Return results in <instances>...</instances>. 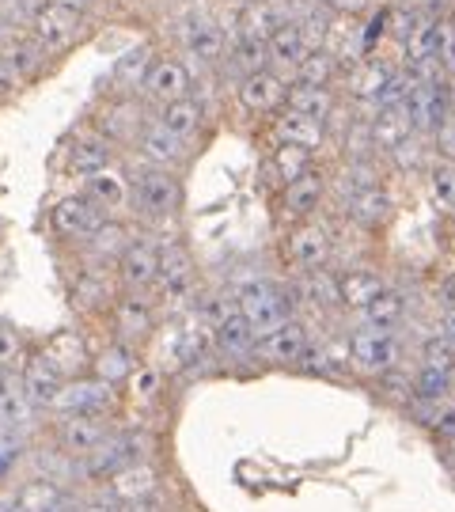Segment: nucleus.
Here are the masks:
<instances>
[{
	"instance_id": "obj_37",
	"label": "nucleus",
	"mask_w": 455,
	"mask_h": 512,
	"mask_svg": "<svg viewBox=\"0 0 455 512\" xmlns=\"http://www.w3.org/2000/svg\"><path fill=\"white\" fill-rule=\"evenodd\" d=\"M289 110H300L308 118H319V122H330V114L338 107V95L334 88H319V84H289V99H285Z\"/></svg>"
},
{
	"instance_id": "obj_14",
	"label": "nucleus",
	"mask_w": 455,
	"mask_h": 512,
	"mask_svg": "<svg viewBox=\"0 0 455 512\" xmlns=\"http://www.w3.org/2000/svg\"><path fill=\"white\" fill-rule=\"evenodd\" d=\"M141 95L156 107L175 103L182 95H190V69L182 65L179 57H156L148 65L145 80H141Z\"/></svg>"
},
{
	"instance_id": "obj_2",
	"label": "nucleus",
	"mask_w": 455,
	"mask_h": 512,
	"mask_svg": "<svg viewBox=\"0 0 455 512\" xmlns=\"http://www.w3.org/2000/svg\"><path fill=\"white\" fill-rule=\"evenodd\" d=\"M236 304L258 338H266L277 327H285L289 319H296V296H292V289L289 285H277L270 277L243 281L236 289Z\"/></svg>"
},
{
	"instance_id": "obj_61",
	"label": "nucleus",
	"mask_w": 455,
	"mask_h": 512,
	"mask_svg": "<svg viewBox=\"0 0 455 512\" xmlns=\"http://www.w3.org/2000/svg\"><path fill=\"white\" fill-rule=\"evenodd\" d=\"M8 380H12V372L0 365V391H4V384H8Z\"/></svg>"
},
{
	"instance_id": "obj_29",
	"label": "nucleus",
	"mask_w": 455,
	"mask_h": 512,
	"mask_svg": "<svg viewBox=\"0 0 455 512\" xmlns=\"http://www.w3.org/2000/svg\"><path fill=\"white\" fill-rule=\"evenodd\" d=\"M406 137H414V122L406 114V103L402 107H383L372 114V122H368V145H372V152H391Z\"/></svg>"
},
{
	"instance_id": "obj_1",
	"label": "nucleus",
	"mask_w": 455,
	"mask_h": 512,
	"mask_svg": "<svg viewBox=\"0 0 455 512\" xmlns=\"http://www.w3.org/2000/svg\"><path fill=\"white\" fill-rule=\"evenodd\" d=\"M129 205L133 213L148 224H167L182 213L186 205V186H182L179 171L145 164L133 179H129Z\"/></svg>"
},
{
	"instance_id": "obj_28",
	"label": "nucleus",
	"mask_w": 455,
	"mask_h": 512,
	"mask_svg": "<svg viewBox=\"0 0 455 512\" xmlns=\"http://www.w3.org/2000/svg\"><path fill=\"white\" fill-rule=\"evenodd\" d=\"M391 213H395V202H391V194L383 186H368V190H357V194L346 198V217L357 228H368V232L383 228L391 220Z\"/></svg>"
},
{
	"instance_id": "obj_27",
	"label": "nucleus",
	"mask_w": 455,
	"mask_h": 512,
	"mask_svg": "<svg viewBox=\"0 0 455 512\" xmlns=\"http://www.w3.org/2000/svg\"><path fill=\"white\" fill-rule=\"evenodd\" d=\"M395 73H399V69H395V65H387L383 57H364V61L353 65V73H349V95H353L357 103H364V107L376 110L383 88L391 84V76Z\"/></svg>"
},
{
	"instance_id": "obj_3",
	"label": "nucleus",
	"mask_w": 455,
	"mask_h": 512,
	"mask_svg": "<svg viewBox=\"0 0 455 512\" xmlns=\"http://www.w3.org/2000/svg\"><path fill=\"white\" fill-rule=\"evenodd\" d=\"M349 357H353V372L380 380L383 372L399 368L402 342L395 338V330H380L361 323V327L349 330Z\"/></svg>"
},
{
	"instance_id": "obj_54",
	"label": "nucleus",
	"mask_w": 455,
	"mask_h": 512,
	"mask_svg": "<svg viewBox=\"0 0 455 512\" xmlns=\"http://www.w3.org/2000/svg\"><path fill=\"white\" fill-rule=\"evenodd\" d=\"M433 433L444 444H455V403L437 406V418H433Z\"/></svg>"
},
{
	"instance_id": "obj_38",
	"label": "nucleus",
	"mask_w": 455,
	"mask_h": 512,
	"mask_svg": "<svg viewBox=\"0 0 455 512\" xmlns=\"http://www.w3.org/2000/svg\"><path fill=\"white\" fill-rule=\"evenodd\" d=\"M281 27V16H277V8L266 4V0H251V4H243V12H239V27H236V38H255V42H270V35Z\"/></svg>"
},
{
	"instance_id": "obj_56",
	"label": "nucleus",
	"mask_w": 455,
	"mask_h": 512,
	"mask_svg": "<svg viewBox=\"0 0 455 512\" xmlns=\"http://www.w3.org/2000/svg\"><path fill=\"white\" fill-rule=\"evenodd\" d=\"M437 300H440V308H455V270L444 277V281H440Z\"/></svg>"
},
{
	"instance_id": "obj_10",
	"label": "nucleus",
	"mask_w": 455,
	"mask_h": 512,
	"mask_svg": "<svg viewBox=\"0 0 455 512\" xmlns=\"http://www.w3.org/2000/svg\"><path fill=\"white\" fill-rule=\"evenodd\" d=\"M107 213L91 202L88 194H69L50 209V228H54L61 239H73V243H84L88 236H95L103 224H107Z\"/></svg>"
},
{
	"instance_id": "obj_26",
	"label": "nucleus",
	"mask_w": 455,
	"mask_h": 512,
	"mask_svg": "<svg viewBox=\"0 0 455 512\" xmlns=\"http://www.w3.org/2000/svg\"><path fill=\"white\" fill-rule=\"evenodd\" d=\"M289 289L296 296V308H311V311L342 308L338 274H330V266L327 270H311V274H296V281H292Z\"/></svg>"
},
{
	"instance_id": "obj_49",
	"label": "nucleus",
	"mask_w": 455,
	"mask_h": 512,
	"mask_svg": "<svg viewBox=\"0 0 455 512\" xmlns=\"http://www.w3.org/2000/svg\"><path fill=\"white\" fill-rule=\"evenodd\" d=\"M418 357L425 368H437V372H452L455 376V346L448 342V338H440V334L425 338L418 349Z\"/></svg>"
},
{
	"instance_id": "obj_51",
	"label": "nucleus",
	"mask_w": 455,
	"mask_h": 512,
	"mask_svg": "<svg viewBox=\"0 0 455 512\" xmlns=\"http://www.w3.org/2000/svg\"><path fill=\"white\" fill-rule=\"evenodd\" d=\"M437 65H440V73L452 80V76H455V12H452V16H440Z\"/></svg>"
},
{
	"instance_id": "obj_52",
	"label": "nucleus",
	"mask_w": 455,
	"mask_h": 512,
	"mask_svg": "<svg viewBox=\"0 0 455 512\" xmlns=\"http://www.w3.org/2000/svg\"><path fill=\"white\" fill-rule=\"evenodd\" d=\"M19 84H27V80H23V73L16 69V61L8 54H0V103H8V99L19 92Z\"/></svg>"
},
{
	"instance_id": "obj_8",
	"label": "nucleus",
	"mask_w": 455,
	"mask_h": 512,
	"mask_svg": "<svg viewBox=\"0 0 455 512\" xmlns=\"http://www.w3.org/2000/svg\"><path fill=\"white\" fill-rule=\"evenodd\" d=\"M406 114H410V122H414V133L433 141V133L452 118V110H448V76L425 80V84H410Z\"/></svg>"
},
{
	"instance_id": "obj_48",
	"label": "nucleus",
	"mask_w": 455,
	"mask_h": 512,
	"mask_svg": "<svg viewBox=\"0 0 455 512\" xmlns=\"http://www.w3.org/2000/svg\"><path fill=\"white\" fill-rule=\"evenodd\" d=\"M27 342H23V334H19L12 323H0V365L8 368V372H23L27 365Z\"/></svg>"
},
{
	"instance_id": "obj_60",
	"label": "nucleus",
	"mask_w": 455,
	"mask_h": 512,
	"mask_svg": "<svg viewBox=\"0 0 455 512\" xmlns=\"http://www.w3.org/2000/svg\"><path fill=\"white\" fill-rule=\"evenodd\" d=\"M448 110H452V118H455V76L448 80Z\"/></svg>"
},
{
	"instance_id": "obj_53",
	"label": "nucleus",
	"mask_w": 455,
	"mask_h": 512,
	"mask_svg": "<svg viewBox=\"0 0 455 512\" xmlns=\"http://www.w3.org/2000/svg\"><path fill=\"white\" fill-rule=\"evenodd\" d=\"M433 152H437V160L455 164V118H448V122L433 133Z\"/></svg>"
},
{
	"instance_id": "obj_4",
	"label": "nucleus",
	"mask_w": 455,
	"mask_h": 512,
	"mask_svg": "<svg viewBox=\"0 0 455 512\" xmlns=\"http://www.w3.org/2000/svg\"><path fill=\"white\" fill-rule=\"evenodd\" d=\"M281 255H285L289 270H296V274L327 270L330 258H334V236L319 220H300V224L289 228V236L281 243Z\"/></svg>"
},
{
	"instance_id": "obj_39",
	"label": "nucleus",
	"mask_w": 455,
	"mask_h": 512,
	"mask_svg": "<svg viewBox=\"0 0 455 512\" xmlns=\"http://www.w3.org/2000/svg\"><path fill=\"white\" fill-rule=\"evenodd\" d=\"M38 406L27 399V391H23V384H19V376H12L8 384H4V391H0V429H12V433H19L27 421L35 418Z\"/></svg>"
},
{
	"instance_id": "obj_31",
	"label": "nucleus",
	"mask_w": 455,
	"mask_h": 512,
	"mask_svg": "<svg viewBox=\"0 0 455 512\" xmlns=\"http://www.w3.org/2000/svg\"><path fill=\"white\" fill-rule=\"evenodd\" d=\"M156 122L164 129H171L175 137H182L186 145H194L201 126H205V107H201V99H194V95H182V99L164 103V107L156 110Z\"/></svg>"
},
{
	"instance_id": "obj_16",
	"label": "nucleus",
	"mask_w": 455,
	"mask_h": 512,
	"mask_svg": "<svg viewBox=\"0 0 455 512\" xmlns=\"http://www.w3.org/2000/svg\"><path fill=\"white\" fill-rule=\"evenodd\" d=\"M209 334H213L217 357H224V361H247V357L258 353V334L251 330V323L243 319L239 304L232 311H224L217 323L209 327Z\"/></svg>"
},
{
	"instance_id": "obj_42",
	"label": "nucleus",
	"mask_w": 455,
	"mask_h": 512,
	"mask_svg": "<svg viewBox=\"0 0 455 512\" xmlns=\"http://www.w3.org/2000/svg\"><path fill=\"white\" fill-rule=\"evenodd\" d=\"M270 164H273V175L281 179V186H289L315 167V152H308V148L300 145H273Z\"/></svg>"
},
{
	"instance_id": "obj_7",
	"label": "nucleus",
	"mask_w": 455,
	"mask_h": 512,
	"mask_svg": "<svg viewBox=\"0 0 455 512\" xmlns=\"http://www.w3.org/2000/svg\"><path fill=\"white\" fill-rule=\"evenodd\" d=\"M114 270H118L122 293H152L160 281V243L148 236H133Z\"/></svg>"
},
{
	"instance_id": "obj_17",
	"label": "nucleus",
	"mask_w": 455,
	"mask_h": 512,
	"mask_svg": "<svg viewBox=\"0 0 455 512\" xmlns=\"http://www.w3.org/2000/svg\"><path fill=\"white\" fill-rule=\"evenodd\" d=\"M327 202V175L311 167L308 175H300L296 183L281 186V213L285 220L300 224V220H315V213Z\"/></svg>"
},
{
	"instance_id": "obj_45",
	"label": "nucleus",
	"mask_w": 455,
	"mask_h": 512,
	"mask_svg": "<svg viewBox=\"0 0 455 512\" xmlns=\"http://www.w3.org/2000/svg\"><path fill=\"white\" fill-rule=\"evenodd\" d=\"M224 31L213 27V23H198V27H190V35H186V50L198 57L201 65H217L220 57H224Z\"/></svg>"
},
{
	"instance_id": "obj_25",
	"label": "nucleus",
	"mask_w": 455,
	"mask_h": 512,
	"mask_svg": "<svg viewBox=\"0 0 455 512\" xmlns=\"http://www.w3.org/2000/svg\"><path fill=\"white\" fill-rule=\"evenodd\" d=\"M308 50H315V46H311L304 23H281V27L270 35V42H266V54H270L273 73H281V76L292 73V69L304 61Z\"/></svg>"
},
{
	"instance_id": "obj_40",
	"label": "nucleus",
	"mask_w": 455,
	"mask_h": 512,
	"mask_svg": "<svg viewBox=\"0 0 455 512\" xmlns=\"http://www.w3.org/2000/svg\"><path fill=\"white\" fill-rule=\"evenodd\" d=\"M50 361H54L69 380H76L84 368H91L88 353H84V342H80V334H73V330H65V334H57L50 346L42 349Z\"/></svg>"
},
{
	"instance_id": "obj_46",
	"label": "nucleus",
	"mask_w": 455,
	"mask_h": 512,
	"mask_svg": "<svg viewBox=\"0 0 455 512\" xmlns=\"http://www.w3.org/2000/svg\"><path fill=\"white\" fill-rule=\"evenodd\" d=\"M429 194H433V202H437L444 213L455 217V164L433 160V167H429Z\"/></svg>"
},
{
	"instance_id": "obj_55",
	"label": "nucleus",
	"mask_w": 455,
	"mask_h": 512,
	"mask_svg": "<svg viewBox=\"0 0 455 512\" xmlns=\"http://www.w3.org/2000/svg\"><path fill=\"white\" fill-rule=\"evenodd\" d=\"M319 8H327V12H342V16H349V12H364L368 8V0H315Z\"/></svg>"
},
{
	"instance_id": "obj_20",
	"label": "nucleus",
	"mask_w": 455,
	"mask_h": 512,
	"mask_svg": "<svg viewBox=\"0 0 455 512\" xmlns=\"http://www.w3.org/2000/svg\"><path fill=\"white\" fill-rule=\"evenodd\" d=\"M137 148H141V156H145V164L152 167H167V171H179L186 160H190V152L194 145H186L182 137H175L171 129H164L156 118L141 129V137H137Z\"/></svg>"
},
{
	"instance_id": "obj_23",
	"label": "nucleus",
	"mask_w": 455,
	"mask_h": 512,
	"mask_svg": "<svg viewBox=\"0 0 455 512\" xmlns=\"http://www.w3.org/2000/svg\"><path fill=\"white\" fill-rule=\"evenodd\" d=\"M273 141L277 145H300L308 148V152H319V148L327 145V122L285 107L273 114Z\"/></svg>"
},
{
	"instance_id": "obj_36",
	"label": "nucleus",
	"mask_w": 455,
	"mask_h": 512,
	"mask_svg": "<svg viewBox=\"0 0 455 512\" xmlns=\"http://www.w3.org/2000/svg\"><path fill=\"white\" fill-rule=\"evenodd\" d=\"M342 76V57L330 54L327 46H315L304 54V61L292 69L296 84H319V88H334V80Z\"/></svg>"
},
{
	"instance_id": "obj_47",
	"label": "nucleus",
	"mask_w": 455,
	"mask_h": 512,
	"mask_svg": "<svg viewBox=\"0 0 455 512\" xmlns=\"http://www.w3.org/2000/svg\"><path fill=\"white\" fill-rule=\"evenodd\" d=\"M232 65L239 69V76H251V73L270 69L266 42H255V38H236V46H232Z\"/></svg>"
},
{
	"instance_id": "obj_43",
	"label": "nucleus",
	"mask_w": 455,
	"mask_h": 512,
	"mask_svg": "<svg viewBox=\"0 0 455 512\" xmlns=\"http://www.w3.org/2000/svg\"><path fill=\"white\" fill-rule=\"evenodd\" d=\"M452 391H455L452 372H437V368L418 365V372H414V403L444 406V399H452Z\"/></svg>"
},
{
	"instance_id": "obj_11",
	"label": "nucleus",
	"mask_w": 455,
	"mask_h": 512,
	"mask_svg": "<svg viewBox=\"0 0 455 512\" xmlns=\"http://www.w3.org/2000/svg\"><path fill=\"white\" fill-rule=\"evenodd\" d=\"M311 330L308 323H300V319H289L285 327H277L273 334L266 338H258V361H266L273 368H300V361L308 357L311 349Z\"/></svg>"
},
{
	"instance_id": "obj_44",
	"label": "nucleus",
	"mask_w": 455,
	"mask_h": 512,
	"mask_svg": "<svg viewBox=\"0 0 455 512\" xmlns=\"http://www.w3.org/2000/svg\"><path fill=\"white\" fill-rule=\"evenodd\" d=\"M433 141L429 137H421V133H414V137H406L402 145H395L391 152H387V160H391V167H399V171H429L433 167Z\"/></svg>"
},
{
	"instance_id": "obj_32",
	"label": "nucleus",
	"mask_w": 455,
	"mask_h": 512,
	"mask_svg": "<svg viewBox=\"0 0 455 512\" xmlns=\"http://www.w3.org/2000/svg\"><path fill=\"white\" fill-rule=\"evenodd\" d=\"M387 289L380 270H364V266H353L346 274H338V296H342V308L357 311L361 315L376 296Z\"/></svg>"
},
{
	"instance_id": "obj_41",
	"label": "nucleus",
	"mask_w": 455,
	"mask_h": 512,
	"mask_svg": "<svg viewBox=\"0 0 455 512\" xmlns=\"http://www.w3.org/2000/svg\"><path fill=\"white\" fill-rule=\"evenodd\" d=\"M402 319H406V296H402L399 289H383V293L361 311V323L380 327V330H399Z\"/></svg>"
},
{
	"instance_id": "obj_18",
	"label": "nucleus",
	"mask_w": 455,
	"mask_h": 512,
	"mask_svg": "<svg viewBox=\"0 0 455 512\" xmlns=\"http://www.w3.org/2000/svg\"><path fill=\"white\" fill-rule=\"evenodd\" d=\"M19 384H23L27 399H31L38 410H50V406L57 403V395H61V387L69 384V376H65L46 353H31L23 372H19Z\"/></svg>"
},
{
	"instance_id": "obj_6",
	"label": "nucleus",
	"mask_w": 455,
	"mask_h": 512,
	"mask_svg": "<svg viewBox=\"0 0 455 512\" xmlns=\"http://www.w3.org/2000/svg\"><path fill=\"white\" fill-rule=\"evenodd\" d=\"M80 35V12L61 4V0H46L38 4L35 16H31V42H35L42 54H57L65 46H73Z\"/></svg>"
},
{
	"instance_id": "obj_24",
	"label": "nucleus",
	"mask_w": 455,
	"mask_h": 512,
	"mask_svg": "<svg viewBox=\"0 0 455 512\" xmlns=\"http://www.w3.org/2000/svg\"><path fill=\"white\" fill-rule=\"evenodd\" d=\"M304 372L311 376H327V380H338V376H349L353 372V357H349V334H334V338H315L308 349V357L300 361Z\"/></svg>"
},
{
	"instance_id": "obj_21",
	"label": "nucleus",
	"mask_w": 455,
	"mask_h": 512,
	"mask_svg": "<svg viewBox=\"0 0 455 512\" xmlns=\"http://www.w3.org/2000/svg\"><path fill=\"white\" fill-rule=\"evenodd\" d=\"M65 167L73 171V175H95V171H107L114 167V141H107L99 129H84V133H76L69 148H65Z\"/></svg>"
},
{
	"instance_id": "obj_5",
	"label": "nucleus",
	"mask_w": 455,
	"mask_h": 512,
	"mask_svg": "<svg viewBox=\"0 0 455 512\" xmlns=\"http://www.w3.org/2000/svg\"><path fill=\"white\" fill-rule=\"evenodd\" d=\"M110 433H114V429H110V421L103 418V414H61V418L54 421L57 452L69 459H80V463L95 456Z\"/></svg>"
},
{
	"instance_id": "obj_15",
	"label": "nucleus",
	"mask_w": 455,
	"mask_h": 512,
	"mask_svg": "<svg viewBox=\"0 0 455 512\" xmlns=\"http://www.w3.org/2000/svg\"><path fill=\"white\" fill-rule=\"evenodd\" d=\"M194 285H198V270H194V258L190 251L182 247V243H160V281H156V289L167 296V300H186V296L194 293Z\"/></svg>"
},
{
	"instance_id": "obj_12",
	"label": "nucleus",
	"mask_w": 455,
	"mask_h": 512,
	"mask_svg": "<svg viewBox=\"0 0 455 512\" xmlns=\"http://www.w3.org/2000/svg\"><path fill=\"white\" fill-rule=\"evenodd\" d=\"M110 323H114V338L118 342L137 346V342H145L148 334L156 330V311L145 300V293H122L110 304Z\"/></svg>"
},
{
	"instance_id": "obj_33",
	"label": "nucleus",
	"mask_w": 455,
	"mask_h": 512,
	"mask_svg": "<svg viewBox=\"0 0 455 512\" xmlns=\"http://www.w3.org/2000/svg\"><path fill=\"white\" fill-rule=\"evenodd\" d=\"M84 194L99 205L107 217H114L122 205H129V179L118 171V167H107V171H95L84 179Z\"/></svg>"
},
{
	"instance_id": "obj_34",
	"label": "nucleus",
	"mask_w": 455,
	"mask_h": 512,
	"mask_svg": "<svg viewBox=\"0 0 455 512\" xmlns=\"http://www.w3.org/2000/svg\"><path fill=\"white\" fill-rule=\"evenodd\" d=\"M137 372V357H133V346L126 342H110L107 349H99L95 357H91V376H99V380H107L110 387H122L129 384V376Z\"/></svg>"
},
{
	"instance_id": "obj_19",
	"label": "nucleus",
	"mask_w": 455,
	"mask_h": 512,
	"mask_svg": "<svg viewBox=\"0 0 455 512\" xmlns=\"http://www.w3.org/2000/svg\"><path fill=\"white\" fill-rule=\"evenodd\" d=\"M145 126H148L145 110H141V103H137L133 95L110 99L107 107L99 110V122H95V129H99L107 141H114V145H126V141L137 145V137H141Z\"/></svg>"
},
{
	"instance_id": "obj_57",
	"label": "nucleus",
	"mask_w": 455,
	"mask_h": 512,
	"mask_svg": "<svg viewBox=\"0 0 455 512\" xmlns=\"http://www.w3.org/2000/svg\"><path fill=\"white\" fill-rule=\"evenodd\" d=\"M437 334H440V338H448V342H452V346H455V308H444V311H440V323H437Z\"/></svg>"
},
{
	"instance_id": "obj_58",
	"label": "nucleus",
	"mask_w": 455,
	"mask_h": 512,
	"mask_svg": "<svg viewBox=\"0 0 455 512\" xmlns=\"http://www.w3.org/2000/svg\"><path fill=\"white\" fill-rule=\"evenodd\" d=\"M421 4H425V8H421V12H429V16H452L455 8V0H421Z\"/></svg>"
},
{
	"instance_id": "obj_30",
	"label": "nucleus",
	"mask_w": 455,
	"mask_h": 512,
	"mask_svg": "<svg viewBox=\"0 0 455 512\" xmlns=\"http://www.w3.org/2000/svg\"><path fill=\"white\" fill-rule=\"evenodd\" d=\"M156 490H160V478H156V471L148 467L145 459L107 478V494L114 497V505H126V501H152Z\"/></svg>"
},
{
	"instance_id": "obj_9",
	"label": "nucleus",
	"mask_w": 455,
	"mask_h": 512,
	"mask_svg": "<svg viewBox=\"0 0 455 512\" xmlns=\"http://www.w3.org/2000/svg\"><path fill=\"white\" fill-rule=\"evenodd\" d=\"M114 406H118V387H110L99 376H76V380L61 387V395H57V403L50 410L57 418L61 414H103L107 418Z\"/></svg>"
},
{
	"instance_id": "obj_13",
	"label": "nucleus",
	"mask_w": 455,
	"mask_h": 512,
	"mask_svg": "<svg viewBox=\"0 0 455 512\" xmlns=\"http://www.w3.org/2000/svg\"><path fill=\"white\" fill-rule=\"evenodd\" d=\"M239 107L247 110V114H258V118H266V114H277V110H285V99H289V84H285V76L273 73V69H262V73H251L239 80Z\"/></svg>"
},
{
	"instance_id": "obj_22",
	"label": "nucleus",
	"mask_w": 455,
	"mask_h": 512,
	"mask_svg": "<svg viewBox=\"0 0 455 512\" xmlns=\"http://www.w3.org/2000/svg\"><path fill=\"white\" fill-rule=\"evenodd\" d=\"M133 463H141V437L114 429V433L103 440V448L91 459H84V471H88L91 478H110V475H118V471H126V467H133Z\"/></svg>"
},
{
	"instance_id": "obj_50",
	"label": "nucleus",
	"mask_w": 455,
	"mask_h": 512,
	"mask_svg": "<svg viewBox=\"0 0 455 512\" xmlns=\"http://www.w3.org/2000/svg\"><path fill=\"white\" fill-rule=\"evenodd\" d=\"M160 384H164V380H160V368H137V372H133V376H129V399H133V403H156V399H160Z\"/></svg>"
},
{
	"instance_id": "obj_35",
	"label": "nucleus",
	"mask_w": 455,
	"mask_h": 512,
	"mask_svg": "<svg viewBox=\"0 0 455 512\" xmlns=\"http://www.w3.org/2000/svg\"><path fill=\"white\" fill-rule=\"evenodd\" d=\"M133 243V232H129L122 220L110 217L95 236L84 239V251H88V258L95 262V266H107V262H114L118 266V258L126 255V247Z\"/></svg>"
},
{
	"instance_id": "obj_59",
	"label": "nucleus",
	"mask_w": 455,
	"mask_h": 512,
	"mask_svg": "<svg viewBox=\"0 0 455 512\" xmlns=\"http://www.w3.org/2000/svg\"><path fill=\"white\" fill-rule=\"evenodd\" d=\"M118 512H156V509H152V501H126V505H118Z\"/></svg>"
}]
</instances>
